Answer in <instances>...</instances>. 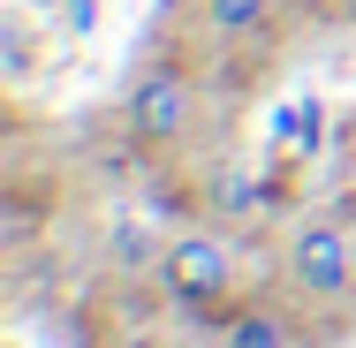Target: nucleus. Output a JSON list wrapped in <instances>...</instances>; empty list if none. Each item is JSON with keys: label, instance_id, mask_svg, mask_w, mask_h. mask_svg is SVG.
Masks as SVG:
<instances>
[{"label": "nucleus", "instance_id": "f257e3e1", "mask_svg": "<svg viewBox=\"0 0 356 348\" xmlns=\"http://www.w3.org/2000/svg\"><path fill=\"white\" fill-rule=\"evenodd\" d=\"M197 122H205V83H197V69H182V61H152V69L129 83L122 129H129V144H137L144 159H175V151H190Z\"/></svg>", "mask_w": 356, "mask_h": 348}, {"label": "nucleus", "instance_id": "f03ea898", "mask_svg": "<svg viewBox=\"0 0 356 348\" xmlns=\"http://www.w3.org/2000/svg\"><path fill=\"white\" fill-rule=\"evenodd\" d=\"M281 280L296 303H318V310H341L356 303V235L341 219H296L281 242Z\"/></svg>", "mask_w": 356, "mask_h": 348}, {"label": "nucleus", "instance_id": "7ed1b4c3", "mask_svg": "<svg viewBox=\"0 0 356 348\" xmlns=\"http://www.w3.org/2000/svg\"><path fill=\"white\" fill-rule=\"evenodd\" d=\"M152 273H159V295H167V303L220 318V310H227V295H235V242L213 235V227H182V235H167V242H159Z\"/></svg>", "mask_w": 356, "mask_h": 348}, {"label": "nucleus", "instance_id": "20e7f679", "mask_svg": "<svg viewBox=\"0 0 356 348\" xmlns=\"http://www.w3.org/2000/svg\"><path fill=\"white\" fill-rule=\"evenodd\" d=\"M281 8L288 0H197V15H205V31H213L220 46H258V38H273V31H281Z\"/></svg>", "mask_w": 356, "mask_h": 348}, {"label": "nucleus", "instance_id": "39448f33", "mask_svg": "<svg viewBox=\"0 0 356 348\" xmlns=\"http://www.w3.org/2000/svg\"><path fill=\"white\" fill-rule=\"evenodd\" d=\"M220 348H311V341H303V326L288 318L281 303H243V310H227Z\"/></svg>", "mask_w": 356, "mask_h": 348}, {"label": "nucleus", "instance_id": "423d86ee", "mask_svg": "<svg viewBox=\"0 0 356 348\" xmlns=\"http://www.w3.org/2000/svg\"><path fill=\"white\" fill-rule=\"evenodd\" d=\"M288 8H303V15H349L356 0H288Z\"/></svg>", "mask_w": 356, "mask_h": 348}]
</instances>
